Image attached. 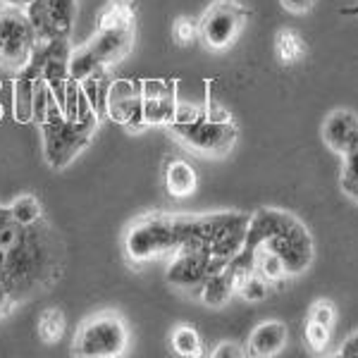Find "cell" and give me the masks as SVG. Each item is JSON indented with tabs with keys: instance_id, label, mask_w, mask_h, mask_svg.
Here are the masks:
<instances>
[{
	"instance_id": "cell-1",
	"label": "cell",
	"mask_w": 358,
	"mask_h": 358,
	"mask_svg": "<svg viewBox=\"0 0 358 358\" xmlns=\"http://www.w3.org/2000/svg\"><path fill=\"white\" fill-rule=\"evenodd\" d=\"M62 270V244L45 220L22 224L0 206V280L15 301L50 285Z\"/></svg>"
},
{
	"instance_id": "cell-20",
	"label": "cell",
	"mask_w": 358,
	"mask_h": 358,
	"mask_svg": "<svg viewBox=\"0 0 358 358\" xmlns=\"http://www.w3.org/2000/svg\"><path fill=\"white\" fill-rule=\"evenodd\" d=\"M79 84H82V91H84L86 101H89L91 110H94L98 117H106V96H108V86H110L106 67L91 72L89 77L82 79Z\"/></svg>"
},
{
	"instance_id": "cell-19",
	"label": "cell",
	"mask_w": 358,
	"mask_h": 358,
	"mask_svg": "<svg viewBox=\"0 0 358 358\" xmlns=\"http://www.w3.org/2000/svg\"><path fill=\"white\" fill-rule=\"evenodd\" d=\"M45 10H48V22L55 36L69 38L77 22V0H45Z\"/></svg>"
},
{
	"instance_id": "cell-13",
	"label": "cell",
	"mask_w": 358,
	"mask_h": 358,
	"mask_svg": "<svg viewBox=\"0 0 358 358\" xmlns=\"http://www.w3.org/2000/svg\"><path fill=\"white\" fill-rule=\"evenodd\" d=\"M138 86L146 124H170L177 115V84L167 79H141Z\"/></svg>"
},
{
	"instance_id": "cell-21",
	"label": "cell",
	"mask_w": 358,
	"mask_h": 358,
	"mask_svg": "<svg viewBox=\"0 0 358 358\" xmlns=\"http://www.w3.org/2000/svg\"><path fill=\"white\" fill-rule=\"evenodd\" d=\"M236 275V287L234 292L239 294L246 301H263L270 292V282L263 280L258 273L253 270H246V273H234Z\"/></svg>"
},
{
	"instance_id": "cell-9",
	"label": "cell",
	"mask_w": 358,
	"mask_h": 358,
	"mask_svg": "<svg viewBox=\"0 0 358 358\" xmlns=\"http://www.w3.org/2000/svg\"><path fill=\"white\" fill-rule=\"evenodd\" d=\"M36 43V34L24 8L8 5L0 10V67L17 74L29 62Z\"/></svg>"
},
{
	"instance_id": "cell-22",
	"label": "cell",
	"mask_w": 358,
	"mask_h": 358,
	"mask_svg": "<svg viewBox=\"0 0 358 358\" xmlns=\"http://www.w3.org/2000/svg\"><path fill=\"white\" fill-rule=\"evenodd\" d=\"M172 349H175V354L184 358H199L203 354L201 337L192 325H179L177 330L172 332Z\"/></svg>"
},
{
	"instance_id": "cell-24",
	"label": "cell",
	"mask_w": 358,
	"mask_h": 358,
	"mask_svg": "<svg viewBox=\"0 0 358 358\" xmlns=\"http://www.w3.org/2000/svg\"><path fill=\"white\" fill-rule=\"evenodd\" d=\"M8 208H10V215L22 224H34V222L43 220L41 203H38V199L31 194H24V196H20V199H15Z\"/></svg>"
},
{
	"instance_id": "cell-10",
	"label": "cell",
	"mask_w": 358,
	"mask_h": 358,
	"mask_svg": "<svg viewBox=\"0 0 358 358\" xmlns=\"http://www.w3.org/2000/svg\"><path fill=\"white\" fill-rule=\"evenodd\" d=\"M246 20V8L234 0H215L199 20V36L208 48L224 50L234 43Z\"/></svg>"
},
{
	"instance_id": "cell-28",
	"label": "cell",
	"mask_w": 358,
	"mask_h": 358,
	"mask_svg": "<svg viewBox=\"0 0 358 358\" xmlns=\"http://www.w3.org/2000/svg\"><path fill=\"white\" fill-rule=\"evenodd\" d=\"M334 317H337V310H334L332 301H327V299H320V301H315L313 306H310L308 320L320 322V325H325V327H332Z\"/></svg>"
},
{
	"instance_id": "cell-23",
	"label": "cell",
	"mask_w": 358,
	"mask_h": 358,
	"mask_svg": "<svg viewBox=\"0 0 358 358\" xmlns=\"http://www.w3.org/2000/svg\"><path fill=\"white\" fill-rule=\"evenodd\" d=\"M65 327H67V320H65V313L60 308H45L43 315L38 317V334L45 344H55L65 337Z\"/></svg>"
},
{
	"instance_id": "cell-18",
	"label": "cell",
	"mask_w": 358,
	"mask_h": 358,
	"mask_svg": "<svg viewBox=\"0 0 358 358\" xmlns=\"http://www.w3.org/2000/svg\"><path fill=\"white\" fill-rule=\"evenodd\" d=\"M196 170L187 160H170L165 165V187L175 199H184L196 192Z\"/></svg>"
},
{
	"instance_id": "cell-3",
	"label": "cell",
	"mask_w": 358,
	"mask_h": 358,
	"mask_svg": "<svg viewBox=\"0 0 358 358\" xmlns=\"http://www.w3.org/2000/svg\"><path fill=\"white\" fill-rule=\"evenodd\" d=\"M246 213H208L196 217H179V248L187 251H203L222 261H232L241 251L248 227Z\"/></svg>"
},
{
	"instance_id": "cell-14",
	"label": "cell",
	"mask_w": 358,
	"mask_h": 358,
	"mask_svg": "<svg viewBox=\"0 0 358 358\" xmlns=\"http://www.w3.org/2000/svg\"><path fill=\"white\" fill-rule=\"evenodd\" d=\"M322 138L334 153L344 155L358 143V115L351 110H334L322 124Z\"/></svg>"
},
{
	"instance_id": "cell-15",
	"label": "cell",
	"mask_w": 358,
	"mask_h": 358,
	"mask_svg": "<svg viewBox=\"0 0 358 358\" xmlns=\"http://www.w3.org/2000/svg\"><path fill=\"white\" fill-rule=\"evenodd\" d=\"M41 79V65L34 57L20 72L15 74V120L17 122H31L34 120V94H36V82Z\"/></svg>"
},
{
	"instance_id": "cell-25",
	"label": "cell",
	"mask_w": 358,
	"mask_h": 358,
	"mask_svg": "<svg viewBox=\"0 0 358 358\" xmlns=\"http://www.w3.org/2000/svg\"><path fill=\"white\" fill-rule=\"evenodd\" d=\"M342 158L344 165H342V179H339V184H342V192L358 203V143L354 148H349Z\"/></svg>"
},
{
	"instance_id": "cell-32",
	"label": "cell",
	"mask_w": 358,
	"mask_h": 358,
	"mask_svg": "<svg viewBox=\"0 0 358 358\" xmlns=\"http://www.w3.org/2000/svg\"><path fill=\"white\" fill-rule=\"evenodd\" d=\"M280 3H282V8L289 10L294 15H303L313 8V0H280Z\"/></svg>"
},
{
	"instance_id": "cell-8",
	"label": "cell",
	"mask_w": 358,
	"mask_h": 358,
	"mask_svg": "<svg viewBox=\"0 0 358 358\" xmlns=\"http://www.w3.org/2000/svg\"><path fill=\"white\" fill-rule=\"evenodd\" d=\"M129 344V330L115 313H101L86 320L74 339V354L82 358H115L122 356Z\"/></svg>"
},
{
	"instance_id": "cell-33",
	"label": "cell",
	"mask_w": 358,
	"mask_h": 358,
	"mask_svg": "<svg viewBox=\"0 0 358 358\" xmlns=\"http://www.w3.org/2000/svg\"><path fill=\"white\" fill-rule=\"evenodd\" d=\"M13 303H15L13 292H10V287L5 285L3 280H0V317H3L5 313H8L10 308H13Z\"/></svg>"
},
{
	"instance_id": "cell-26",
	"label": "cell",
	"mask_w": 358,
	"mask_h": 358,
	"mask_svg": "<svg viewBox=\"0 0 358 358\" xmlns=\"http://www.w3.org/2000/svg\"><path fill=\"white\" fill-rule=\"evenodd\" d=\"M277 53H280V57L285 62H294L303 53L301 38H299L294 31H282L280 36H277Z\"/></svg>"
},
{
	"instance_id": "cell-16",
	"label": "cell",
	"mask_w": 358,
	"mask_h": 358,
	"mask_svg": "<svg viewBox=\"0 0 358 358\" xmlns=\"http://www.w3.org/2000/svg\"><path fill=\"white\" fill-rule=\"evenodd\" d=\"M287 325L280 320H268L261 322L256 330L251 332L246 344V354L248 356H256V358H268V356H277L287 344Z\"/></svg>"
},
{
	"instance_id": "cell-4",
	"label": "cell",
	"mask_w": 358,
	"mask_h": 358,
	"mask_svg": "<svg viewBox=\"0 0 358 358\" xmlns=\"http://www.w3.org/2000/svg\"><path fill=\"white\" fill-rule=\"evenodd\" d=\"M101 117L91 110H84L79 117H67L57 101L50 96L48 110L41 122L43 131V155L53 170H62L84 151L94 138Z\"/></svg>"
},
{
	"instance_id": "cell-6",
	"label": "cell",
	"mask_w": 358,
	"mask_h": 358,
	"mask_svg": "<svg viewBox=\"0 0 358 358\" xmlns=\"http://www.w3.org/2000/svg\"><path fill=\"white\" fill-rule=\"evenodd\" d=\"M170 131L189 148L208 155H224L232 151L239 129L229 117H213L208 113H184L177 110L170 122Z\"/></svg>"
},
{
	"instance_id": "cell-5",
	"label": "cell",
	"mask_w": 358,
	"mask_h": 358,
	"mask_svg": "<svg viewBox=\"0 0 358 358\" xmlns=\"http://www.w3.org/2000/svg\"><path fill=\"white\" fill-rule=\"evenodd\" d=\"M131 43H134V29H131L129 20H115L113 24H106L96 38H91L79 50H72V55H69V79L82 82L96 69L120 62L129 53Z\"/></svg>"
},
{
	"instance_id": "cell-11",
	"label": "cell",
	"mask_w": 358,
	"mask_h": 358,
	"mask_svg": "<svg viewBox=\"0 0 358 358\" xmlns=\"http://www.w3.org/2000/svg\"><path fill=\"white\" fill-rule=\"evenodd\" d=\"M229 261L215 258L210 253L203 251H187V248H179L175 251L170 268H167V282L179 287V289H196L203 285L208 275L217 273V270L227 268Z\"/></svg>"
},
{
	"instance_id": "cell-2",
	"label": "cell",
	"mask_w": 358,
	"mask_h": 358,
	"mask_svg": "<svg viewBox=\"0 0 358 358\" xmlns=\"http://www.w3.org/2000/svg\"><path fill=\"white\" fill-rule=\"evenodd\" d=\"M268 248L285 265L287 275H299L313 261V236L306 229L303 222H299L292 213L277 210V208H258L248 217L244 246L229 261V268L234 273L251 270V253L253 248Z\"/></svg>"
},
{
	"instance_id": "cell-34",
	"label": "cell",
	"mask_w": 358,
	"mask_h": 358,
	"mask_svg": "<svg viewBox=\"0 0 358 358\" xmlns=\"http://www.w3.org/2000/svg\"><path fill=\"white\" fill-rule=\"evenodd\" d=\"M339 13H342L344 17H358V3L356 5H349V8H342Z\"/></svg>"
},
{
	"instance_id": "cell-12",
	"label": "cell",
	"mask_w": 358,
	"mask_h": 358,
	"mask_svg": "<svg viewBox=\"0 0 358 358\" xmlns=\"http://www.w3.org/2000/svg\"><path fill=\"white\" fill-rule=\"evenodd\" d=\"M106 115L127 129H141L146 127L141 103V86L131 79H115L108 86L106 96Z\"/></svg>"
},
{
	"instance_id": "cell-35",
	"label": "cell",
	"mask_w": 358,
	"mask_h": 358,
	"mask_svg": "<svg viewBox=\"0 0 358 358\" xmlns=\"http://www.w3.org/2000/svg\"><path fill=\"white\" fill-rule=\"evenodd\" d=\"M3 3H8V5H15V8H27L31 0H3Z\"/></svg>"
},
{
	"instance_id": "cell-7",
	"label": "cell",
	"mask_w": 358,
	"mask_h": 358,
	"mask_svg": "<svg viewBox=\"0 0 358 358\" xmlns=\"http://www.w3.org/2000/svg\"><path fill=\"white\" fill-rule=\"evenodd\" d=\"M179 246V215L148 213L127 229L124 253L131 263H146Z\"/></svg>"
},
{
	"instance_id": "cell-27",
	"label": "cell",
	"mask_w": 358,
	"mask_h": 358,
	"mask_svg": "<svg viewBox=\"0 0 358 358\" xmlns=\"http://www.w3.org/2000/svg\"><path fill=\"white\" fill-rule=\"evenodd\" d=\"M306 342H308L310 349H315V351L325 349L327 342H330V327L308 320L306 322Z\"/></svg>"
},
{
	"instance_id": "cell-31",
	"label": "cell",
	"mask_w": 358,
	"mask_h": 358,
	"mask_svg": "<svg viewBox=\"0 0 358 358\" xmlns=\"http://www.w3.org/2000/svg\"><path fill=\"white\" fill-rule=\"evenodd\" d=\"M339 358H358V330L346 337V342L339 346Z\"/></svg>"
},
{
	"instance_id": "cell-30",
	"label": "cell",
	"mask_w": 358,
	"mask_h": 358,
	"mask_svg": "<svg viewBox=\"0 0 358 358\" xmlns=\"http://www.w3.org/2000/svg\"><path fill=\"white\" fill-rule=\"evenodd\" d=\"M213 356L215 358H241V356H246V351H241V346L234 342H222L215 351H213Z\"/></svg>"
},
{
	"instance_id": "cell-29",
	"label": "cell",
	"mask_w": 358,
	"mask_h": 358,
	"mask_svg": "<svg viewBox=\"0 0 358 358\" xmlns=\"http://www.w3.org/2000/svg\"><path fill=\"white\" fill-rule=\"evenodd\" d=\"M196 36H199V22H192V20H187V17L177 20V24H175V38H177L179 43L189 45Z\"/></svg>"
},
{
	"instance_id": "cell-17",
	"label": "cell",
	"mask_w": 358,
	"mask_h": 358,
	"mask_svg": "<svg viewBox=\"0 0 358 358\" xmlns=\"http://www.w3.org/2000/svg\"><path fill=\"white\" fill-rule=\"evenodd\" d=\"M234 287H236V275L227 265V268L217 270V273L208 275L203 280V285L199 287L201 301L210 306V308H220V306L229 301V296L234 294Z\"/></svg>"
}]
</instances>
